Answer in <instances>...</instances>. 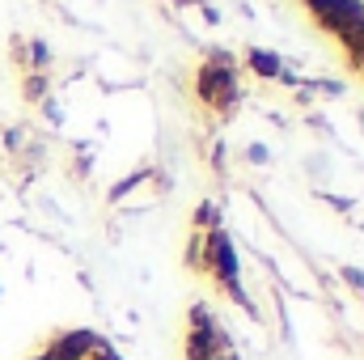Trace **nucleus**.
Segmentation results:
<instances>
[{
	"mask_svg": "<svg viewBox=\"0 0 364 360\" xmlns=\"http://www.w3.org/2000/svg\"><path fill=\"white\" fill-rule=\"evenodd\" d=\"M309 9V17L335 34L343 47H356L364 34V0H301Z\"/></svg>",
	"mask_w": 364,
	"mask_h": 360,
	"instance_id": "nucleus-1",
	"label": "nucleus"
},
{
	"mask_svg": "<svg viewBox=\"0 0 364 360\" xmlns=\"http://www.w3.org/2000/svg\"><path fill=\"white\" fill-rule=\"evenodd\" d=\"M203 268L212 271L229 292H233V301H237V305H246V309H250V301H246V292H242V259H237L233 238H229L225 229H208V233H203Z\"/></svg>",
	"mask_w": 364,
	"mask_h": 360,
	"instance_id": "nucleus-2",
	"label": "nucleus"
},
{
	"mask_svg": "<svg viewBox=\"0 0 364 360\" xmlns=\"http://www.w3.org/2000/svg\"><path fill=\"white\" fill-rule=\"evenodd\" d=\"M195 93H199V102H208L212 110H233L237 102H242V85H237V68H229V64H203L199 68V77H195Z\"/></svg>",
	"mask_w": 364,
	"mask_h": 360,
	"instance_id": "nucleus-3",
	"label": "nucleus"
},
{
	"mask_svg": "<svg viewBox=\"0 0 364 360\" xmlns=\"http://www.w3.org/2000/svg\"><path fill=\"white\" fill-rule=\"evenodd\" d=\"M97 344H102V339H97L93 331H64V335L51 344V360H90Z\"/></svg>",
	"mask_w": 364,
	"mask_h": 360,
	"instance_id": "nucleus-4",
	"label": "nucleus"
},
{
	"mask_svg": "<svg viewBox=\"0 0 364 360\" xmlns=\"http://www.w3.org/2000/svg\"><path fill=\"white\" fill-rule=\"evenodd\" d=\"M225 348V335L216 327H191L186 335V360H212Z\"/></svg>",
	"mask_w": 364,
	"mask_h": 360,
	"instance_id": "nucleus-5",
	"label": "nucleus"
},
{
	"mask_svg": "<svg viewBox=\"0 0 364 360\" xmlns=\"http://www.w3.org/2000/svg\"><path fill=\"white\" fill-rule=\"evenodd\" d=\"M246 68H250L255 77H263V81H292V77L284 73V60H279L275 51H263V47H250V51H246Z\"/></svg>",
	"mask_w": 364,
	"mask_h": 360,
	"instance_id": "nucleus-6",
	"label": "nucleus"
},
{
	"mask_svg": "<svg viewBox=\"0 0 364 360\" xmlns=\"http://www.w3.org/2000/svg\"><path fill=\"white\" fill-rule=\"evenodd\" d=\"M47 64H51V47H47V43H30V64H26V73H47Z\"/></svg>",
	"mask_w": 364,
	"mask_h": 360,
	"instance_id": "nucleus-7",
	"label": "nucleus"
},
{
	"mask_svg": "<svg viewBox=\"0 0 364 360\" xmlns=\"http://www.w3.org/2000/svg\"><path fill=\"white\" fill-rule=\"evenodd\" d=\"M195 225H199V229H220V212H216V203L203 199V203L195 208Z\"/></svg>",
	"mask_w": 364,
	"mask_h": 360,
	"instance_id": "nucleus-8",
	"label": "nucleus"
},
{
	"mask_svg": "<svg viewBox=\"0 0 364 360\" xmlns=\"http://www.w3.org/2000/svg\"><path fill=\"white\" fill-rule=\"evenodd\" d=\"M43 93H47V73H30V77H26V97L38 102Z\"/></svg>",
	"mask_w": 364,
	"mask_h": 360,
	"instance_id": "nucleus-9",
	"label": "nucleus"
},
{
	"mask_svg": "<svg viewBox=\"0 0 364 360\" xmlns=\"http://www.w3.org/2000/svg\"><path fill=\"white\" fill-rule=\"evenodd\" d=\"M140 179H144V170H140V174H132V179H123L119 186H110V203H114V199H123V195H127V191H132Z\"/></svg>",
	"mask_w": 364,
	"mask_h": 360,
	"instance_id": "nucleus-10",
	"label": "nucleus"
},
{
	"mask_svg": "<svg viewBox=\"0 0 364 360\" xmlns=\"http://www.w3.org/2000/svg\"><path fill=\"white\" fill-rule=\"evenodd\" d=\"M186 259H191L195 268H203V233H195V238H191V250H186Z\"/></svg>",
	"mask_w": 364,
	"mask_h": 360,
	"instance_id": "nucleus-11",
	"label": "nucleus"
},
{
	"mask_svg": "<svg viewBox=\"0 0 364 360\" xmlns=\"http://www.w3.org/2000/svg\"><path fill=\"white\" fill-rule=\"evenodd\" d=\"M246 162H255V166H267V162H272V153H267L263 144H250V149H246Z\"/></svg>",
	"mask_w": 364,
	"mask_h": 360,
	"instance_id": "nucleus-12",
	"label": "nucleus"
},
{
	"mask_svg": "<svg viewBox=\"0 0 364 360\" xmlns=\"http://www.w3.org/2000/svg\"><path fill=\"white\" fill-rule=\"evenodd\" d=\"M90 360H123V356H119V352H114L110 344H97V348H93V356H90Z\"/></svg>",
	"mask_w": 364,
	"mask_h": 360,
	"instance_id": "nucleus-13",
	"label": "nucleus"
},
{
	"mask_svg": "<svg viewBox=\"0 0 364 360\" xmlns=\"http://www.w3.org/2000/svg\"><path fill=\"white\" fill-rule=\"evenodd\" d=\"M343 280H348L352 288H364V271L360 268H343Z\"/></svg>",
	"mask_w": 364,
	"mask_h": 360,
	"instance_id": "nucleus-14",
	"label": "nucleus"
},
{
	"mask_svg": "<svg viewBox=\"0 0 364 360\" xmlns=\"http://www.w3.org/2000/svg\"><path fill=\"white\" fill-rule=\"evenodd\" d=\"M348 55H352V60L364 68V34H360V43H356V47H348Z\"/></svg>",
	"mask_w": 364,
	"mask_h": 360,
	"instance_id": "nucleus-15",
	"label": "nucleus"
},
{
	"mask_svg": "<svg viewBox=\"0 0 364 360\" xmlns=\"http://www.w3.org/2000/svg\"><path fill=\"white\" fill-rule=\"evenodd\" d=\"M34 360H51V352H43V356H34Z\"/></svg>",
	"mask_w": 364,
	"mask_h": 360,
	"instance_id": "nucleus-16",
	"label": "nucleus"
},
{
	"mask_svg": "<svg viewBox=\"0 0 364 360\" xmlns=\"http://www.w3.org/2000/svg\"><path fill=\"white\" fill-rule=\"evenodd\" d=\"M212 360H225V356H212Z\"/></svg>",
	"mask_w": 364,
	"mask_h": 360,
	"instance_id": "nucleus-17",
	"label": "nucleus"
},
{
	"mask_svg": "<svg viewBox=\"0 0 364 360\" xmlns=\"http://www.w3.org/2000/svg\"><path fill=\"white\" fill-rule=\"evenodd\" d=\"M360 292H364V288H360Z\"/></svg>",
	"mask_w": 364,
	"mask_h": 360,
	"instance_id": "nucleus-18",
	"label": "nucleus"
}]
</instances>
